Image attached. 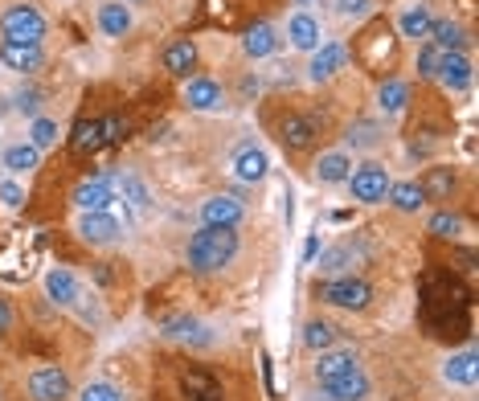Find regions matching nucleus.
Instances as JSON below:
<instances>
[{"mask_svg": "<svg viewBox=\"0 0 479 401\" xmlns=\"http://www.w3.org/2000/svg\"><path fill=\"white\" fill-rule=\"evenodd\" d=\"M184 258H189V267L197 275H213V270L230 267L234 258H238V234L234 229H218V226H201L189 238Z\"/></svg>", "mask_w": 479, "mask_h": 401, "instance_id": "nucleus-1", "label": "nucleus"}, {"mask_svg": "<svg viewBox=\"0 0 479 401\" xmlns=\"http://www.w3.org/2000/svg\"><path fill=\"white\" fill-rule=\"evenodd\" d=\"M0 33L9 41H33V46H41V38H46V17H41L38 4H9V9L0 13Z\"/></svg>", "mask_w": 479, "mask_h": 401, "instance_id": "nucleus-2", "label": "nucleus"}, {"mask_svg": "<svg viewBox=\"0 0 479 401\" xmlns=\"http://www.w3.org/2000/svg\"><path fill=\"white\" fill-rule=\"evenodd\" d=\"M316 295L332 307H345V311H364V307L373 303V286L364 283V278L345 275V278H332V283H320Z\"/></svg>", "mask_w": 479, "mask_h": 401, "instance_id": "nucleus-3", "label": "nucleus"}, {"mask_svg": "<svg viewBox=\"0 0 479 401\" xmlns=\"http://www.w3.org/2000/svg\"><path fill=\"white\" fill-rule=\"evenodd\" d=\"M74 385H70V372L58 364H41L30 372V397L33 401H70Z\"/></svg>", "mask_w": 479, "mask_h": 401, "instance_id": "nucleus-4", "label": "nucleus"}, {"mask_svg": "<svg viewBox=\"0 0 479 401\" xmlns=\"http://www.w3.org/2000/svg\"><path fill=\"white\" fill-rule=\"evenodd\" d=\"M389 172L381 168V164H361L356 172H348V189H353V197L361 200V205H377V200H385V192H389Z\"/></svg>", "mask_w": 479, "mask_h": 401, "instance_id": "nucleus-5", "label": "nucleus"}, {"mask_svg": "<svg viewBox=\"0 0 479 401\" xmlns=\"http://www.w3.org/2000/svg\"><path fill=\"white\" fill-rule=\"evenodd\" d=\"M320 135V119L316 115H304V111H287L283 119H278V140L287 143L291 152H304V148H312Z\"/></svg>", "mask_w": 479, "mask_h": 401, "instance_id": "nucleus-6", "label": "nucleus"}, {"mask_svg": "<svg viewBox=\"0 0 479 401\" xmlns=\"http://www.w3.org/2000/svg\"><path fill=\"white\" fill-rule=\"evenodd\" d=\"M124 234V226L115 221V213H82L78 218V238L87 246H111Z\"/></svg>", "mask_w": 479, "mask_h": 401, "instance_id": "nucleus-7", "label": "nucleus"}, {"mask_svg": "<svg viewBox=\"0 0 479 401\" xmlns=\"http://www.w3.org/2000/svg\"><path fill=\"white\" fill-rule=\"evenodd\" d=\"M434 78H439L447 90H455V95H459V90H467V86H471V57L463 54V49H442Z\"/></svg>", "mask_w": 479, "mask_h": 401, "instance_id": "nucleus-8", "label": "nucleus"}, {"mask_svg": "<svg viewBox=\"0 0 479 401\" xmlns=\"http://www.w3.org/2000/svg\"><path fill=\"white\" fill-rule=\"evenodd\" d=\"M0 62L9 70H17V74H38L41 62H46V54H41V46H33V41H0Z\"/></svg>", "mask_w": 479, "mask_h": 401, "instance_id": "nucleus-9", "label": "nucleus"}, {"mask_svg": "<svg viewBox=\"0 0 479 401\" xmlns=\"http://www.w3.org/2000/svg\"><path fill=\"white\" fill-rule=\"evenodd\" d=\"M345 46L340 41H320V49H312V62H307V78L312 82H328L345 70Z\"/></svg>", "mask_w": 479, "mask_h": 401, "instance_id": "nucleus-10", "label": "nucleus"}, {"mask_svg": "<svg viewBox=\"0 0 479 401\" xmlns=\"http://www.w3.org/2000/svg\"><path fill=\"white\" fill-rule=\"evenodd\" d=\"M242 218H246V209H242V200L230 197V192H218V197H210V200L201 205V221H205V226L238 229Z\"/></svg>", "mask_w": 479, "mask_h": 401, "instance_id": "nucleus-11", "label": "nucleus"}, {"mask_svg": "<svg viewBox=\"0 0 479 401\" xmlns=\"http://www.w3.org/2000/svg\"><path fill=\"white\" fill-rule=\"evenodd\" d=\"M74 205L82 213H111V205H115V189H111V181H103V176L82 181L74 189Z\"/></svg>", "mask_w": 479, "mask_h": 401, "instance_id": "nucleus-12", "label": "nucleus"}, {"mask_svg": "<svg viewBox=\"0 0 479 401\" xmlns=\"http://www.w3.org/2000/svg\"><path fill=\"white\" fill-rule=\"evenodd\" d=\"M184 103H189V111H218L226 103V90L213 78H189L184 82Z\"/></svg>", "mask_w": 479, "mask_h": 401, "instance_id": "nucleus-13", "label": "nucleus"}, {"mask_svg": "<svg viewBox=\"0 0 479 401\" xmlns=\"http://www.w3.org/2000/svg\"><path fill=\"white\" fill-rule=\"evenodd\" d=\"M356 364H361V361H356L353 348H328V353H320V361H316V381H320V389H324L328 381H336V377L353 372Z\"/></svg>", "mask_w": 479, "mask_h": 401, "instance_id": "nucleus-14", "label": "nucleus"}, {"mask_svg": "<svg viewBox=\"0 0 479 401\" xmlns=\"http://www.w3.org/2000/svg\"><path fill=\"white\" fill-rule=\"evenodd\" d=\"M267 172H270V160H267V152H262V148L246 143V148H238V152H234V176H238V181L259 184Z\"/></svg>", "mask_w": 479, "mask_h": 401, "instance_id": "nucleus-15", "label": "nucleus"}, {"mask_svg": "<svg viewBox=\"0 0 479 401\" xmlns=\"http://www.w3.org/2000/svg\"><path fill=\"white\" fill-rule=\"evenodd\" d=\"M181 393H184V401H221L226 397V393H221V381L210 377L205 369L181 372Z\"/></svg>", "mask_w": 479, "mask_h": 401, "instance_id": "nucleus-16", "label": "nucleus"}, {"mask_svg": "<svg viewBox=\"0 0 479 401\" xmlns=\"http://www.w3.org/2000/svg\"><path fill=\"white\" fill-rule=\"evenodd\" d=\"M287 38H291V46L304 49V54L320 49V38H324V29H320V17H312V13H295V17L287 21Z\"/></svg>", "mask_w": 479, "mask_h": 401, "instance_id": "nucleus-17", "label": "nucleus"}, {"mask_svg": "<svg viewBox=\"0 0 479 401\" xmlns=\"http://www.w3.org/2000/svg\"><path fill=\"white\" fill-rule=\"evenodd\" d=\"M324 393H328L332 401H364V397H369V377H364V369L356 364L353 372H345V377L328 381Z\"/></svg>", "mask_w": 479, "mask_h": 401, "instance_id": "nucleus-18", "label": "nucleus"}, {"mask_svg": "<svg viewBox=\"0 0 479 401\" xmlns=\"http://www.w3.org/2000/svg\"><path fill=\"white\" fill-rule=\"evenodd\" d=\"M46 295L54 299L58 307H74L78 299H82V286H78V278L70 275V270L54 267V270L46 275Z\"/></svg>", "mask_w": 479, "mask_h": 401, "instance_id": "nucleus-19", "label": "nucleus"}, {"mask_svg": "<svg viewBox=\"0 0 479 401\" xmlns=\"http://www.w3.org/2000/svg\"><path fill=\"white\" fill-rule=\"evenodd\" d=\"M164 70L176 78H189V70H197V46H192L189 38L168 41V49H164Z\"/></svg>", "mask_w": 479, "mask_h": 401, "instance_id": "nucleus-20", "label": "nucleus"}, {"mask_svg": "<svg viewBox=\"0 0 479 401\" xmlns=\"http://www.w3.org/2000/svg\"><path fill=\"white\" fill-rule=\"evenodd\" d=\"M98 29H103L107 38H124L127 29H132V9H127L124 0H107V4H98Z\"/></svg>", "mask_w": 479, "mask_h": 401, "instance_id": "nucleus-21", "label": "nucleus"}, {"mask_svg": "<svg viewBox=\"0 0 479 401\" xmlns=\"http://www.w3.org/2000/svg\"><path fill=\"white\" fill-rule=\"evenodd\" d=\"M353 172V156L348 152H324L316 160V181L320 184H345Z\"/></svg>", "mask_w": 479, "mask_h": 401, "instance_id": "nucleus-22", "label": "nucleus"}, {"mask_svg": "<svg viewBox=\"0 0 479 401\" xmlns=\"http://www.w3.org/2000/svg\"><path fill=\"white\" fill-rule=\"evenodd\" d=\"M385 197L393 200V209L398 213H418L422 205H426V189H422L418 181H398V184H389V192H385Z\"/></svg>", "mask_w": 479, "mask_h": 401, "instance_id": "nucleus-23", "label": "nucleus"}, {"mask_svg": "<svg viewBox=\"0 0 479 401\" xmlns=\"http://www.w3.org/2000/svg\"><path fill=\"white\" fill-rule=\"evenodd\" d=\"M431 25H434V17H431V4H410V9L398 17V29H402V38H410V41H418V38H431Z\"/></svg>", "mask_w": 479, "mask_h": 401, "instance_id": "nucleus-24", "label": "nucleus"}, {"mask_svg": "<svg viewBox=\"0 0 479 401\" xmlns=\"http://www.w3.org/2000/svg\"><path fill=\"white\" fill-rule=\"evenodd\" d=\"M475 377H479V369H475V353H471V348L447 356V364H442V381H450V385H475Z\"/></svg>", "mask_w": 479, "mask_h": 401, "instance_id": "nucleus-25", "label": "nucleus"}, {"mask_svg": "<svg viewBox=\"0 0 479 401\" xmlns=\"http://www.w3.org/2000/svg\"><path fill=\"white\" fill-rule=\"evenodd\" d=\"M275 46H278L275 25H254L246 38H242V49H246V57H270V54H275Z\"/></svg>", "mask_w": 479, "mask_h": 401, "instance_id": "nucleus-26", "label": "nucleus"}, {"mask_svg": "<svg viewBox=\"0 0 479 401\" xmlns=\"http://www.w3.org/2000/svg\"><path fill=\"white\" fill-rule=\"evenodd\" d=\"M164 336H173V340H192V344H210V328L201 324V320H189V315H181V320H168L164 324Z\"/></svg>", "mask_w": 479, "mask_h": 401, "instance_id": "nucleus-27", "label": "nucleus"}, {"mask_svg": "<svg viewBox=\"0 0 479 401\" xmlns=\"http://www.w3.org/2000/svg\"><path fill=\"white\" fill-rule=\"evenodd\" d=\"M377 103H381V111H385V115L406 111V103H410V86L398 82V78H389V82L377 86Z\"/></svg>", "mask_w": 479, "mask_h": 401, "instance_id": "nucleus-28", "label": "nucleus"}, {"mask_svg": "<svg viewBox=\"0 0 479 401\" xmlns=\"http://www.w3.org/2000/svg\"><path fill=\"white\" fill-rule=\"evenodd\" d=\"M304 344L312 348V353H328L336 344V328L328 324V320H307V328H304Z\"/></svg>", "mask_w": 479, "mask_h": 401, "instance_id": "nucleus-29", "label": "nucleus"}, {"mask_svg": "<svg viewBox=\"0 0 479 401\" xmlns=\"http://www.w3.org/2000/svg\"><path fill=\"white\" fill-rule=\"evenodd\" d=\"M41 164V152L33 143H13L9 152H4V168L9 172H33Z\"/></svg>", "mask_w": 479, "mask_h": 401, "instance_id": "nucleus-30", "label": "nucleus"}, {"mask_svg": "<svg viewBox=\"0 0 479 401\" xmlns=\"http://www.w3.org/2000/svg\"><path fill=\"white\" fill-rule=\"evenodd\" d=\"M119 192H124V200L132 205V209H148V205H152L148 184L140 181V176H132V172H119Z\"/></svg>", "mask_w": 479, "mask_h": 401, "instance_id": "nucleus-31", "label": "nucleus"}, {"mask_svg": "<svg viewBox=\"0 0 479 401\" xmlns=\"http://www.w3.org/2000/svg\"><path fill=\"white\" fill-rule=\"evenodd\" d=\"M103 148V124L98 119H90V124H78L74 132V152L87 156V152H98Z\"/></svg>", "mask_w": 479, "mask_h": 401, "instance_id": "nucleus-32", "label": "nucleus"}, {"mask_svg": "<svg viewBox=\"0 0 479 401\" xmlns=\"http://www.w3.org/2000/svg\"><path fill=\"white\" fill-rule=\"evenodd\" d=\"M431 41L439 49H463V41H467V38H463V29L455 25V21H434V25H431Z\"/></svg>", "mask_w": 479, "mask_h": 401, "instance_id": "nucleus-33", "label": "nucleus"}, {"mask_svg": "<svg viewBox=\"0 0 479 401\" xmlns=\"http://www.w3.org/2000/svg\"><path fill=\"white\" fill-rule=\"evenodd\" d=\"M431 234H434V238H459V234H463V218H459V213H450V209L434 213V218H431Z\"/></svg>", "mask_w": 479, "mask_h": 401, "instance_id": "nucleus-34", "label": "nucleus"}, {"mask_svg": "<svg viewBox=\"0 0 479 401\" xmlns=\"http://www.w3.org/2000/svg\"><path fill=\"white\" fill-rule=\"evenodd\" d=\"M422 189H426V197H450V189H455V176H447L442 168H431L426 172V181H422Z\"/></svg>", "mask_w": 479, "mask_h": 401, "instance_id": "nucleus-35", "label": "nucleus"}, {"mask_svg": "<svg viewBox=\"0 0 479 401\" xmlns=\"http://www.w3.org/2000/svg\"><path fill=\"white\" fill-rule=\"evenodd\" d=\"M54 140H58V124H54V119H41V115H38V119H33V132H30V143L41 152V148H49Z\"/></svg>", "mask_w": 479, "mask_h": 401, "instance_id": "nucleus-36", "label": "nucleus"}, {"mask_svg": "<svg viewBox=\"0 0 479 401\" xmlns=\"http://www.w3.org/2000/svg\"><path fill=\"white\" fill-rule=\"evenodd\" d=\"M78 401H124V389H115V385H107V381H90Z\"/></svg>", "mask_w": 479, "mask_h": 401, "instance_id": "nucleus-37", "label": "nucleus"}, {"mask_svg": "<svg viewBox=\"0 0 479 401\" xmlns=\"http://www.w3.org/2000/svg\"><path fill=\"white\" fill-rule=\"evenodd\" d=\"M439 57H442V49L434 46V41H426V46H422V54H418V74L422 78H434V70H439Z\"/></svg>", "mask_w": 479, "mask_h": 401, "instance_id": "nucleus-38", "label": "nucleus"}, {"mask_svg": "<svg viewBox=\"0 0 479 401\" xmlns=\"http://www.w3.org/2000/svg\"><path fill=\"white\" fill-rule=\"evenodd\" d=\"M348 143H353V148H369V143H377V127L373 124L348 127Z\"/></svg>", "mask_w": 479, "mask_h": 401, "instance_id": "nucleus-39", "label": "nucleus"}, {"mask_svg": "<svg viewBox=\"0 0 479 401\" xmlns=\"http://www.w3.org/2000/svg\"><path fill=\"white\" fill-rule=\"evenodd\" d=\"M0 200L9 205V209H21L25 205V189L17 181H0Z\"/></svg>", "mask_w": 479, "mask_h": 401, "instance_id": "nucleus-40", "label": "nucleus"}, {"mask_svg": "<svg viewBox=\"0 0 479 401\" xmlns=\"http://www.w3.org/2000/svg\"><path fill=\"white\" fill-rule=\"evenodd\" d=\"M98 124H103V143L124 140V119H119V115H107V119H98Z\"/></svg>", "mask_w": 479, "mask_h": 401, "instance_id": "nucleus-41", "label": "nucleus"}, {"mask_svg": "<svg viewBox=\"0 0 479 401\" xmlns=\"http://www.w3.org/2000/svg\"><path fill=\"white\" fill-rule=\"evenodd\" d=\"M38 107H41L38 90H21V95H17V111L21 115H33V119H38Z\"/></svg>", "mask_w": 479, "mask_h": 401, "instance_id": "nucleus-42", "label": "nucleus"}, {"mask_svg": "<svg viewBox=\"0 0 479 401\" xmlns=\"http://www.w3.org/2000/svg\"><path fill=\"white\" fill-rule=\"evenodd\" d=\"M336 13H340V17H364V13H369V0H336Z\"/></svg>", "mask_w": 479, "mask_h": 401, "instance_id": "nucleus-43", "label": "nucleus"}, {"mask_svg": "<svg viewBox=\"0 0 479 401\" xmlns=\"http://www.w3.org/2000/svg\"><path fill=\"white\" fill-rule=\"evenodd\" d=\"M13 328V307H9V299H0V332H9Z\"/></svg>", "mask_w": 479, "mask_h": 401, "instance_id": "nucleus-44", "label": "nucleus"}, {"mask_svg": "<svg viewBox=\"0 0 479 401\" xmlns=\"http://www.w3.org/2000/svg\"><path fill=\"white\" fill-rule=\"evenodd\" d=\"M320 254V238H312V242H307V246H304V262H312V258H316Z\"/></svg>", "mask_w": 479, "mask_h": 401, "instance_id": "nucleus-45", "label": "nucleus"}, {"mask_svg": "<svg viewBox=\"0 0 479 401\" xmlns=\"http://www.w3.org/2000/svg\"><path fill=\"white\" fill-rule=\"evenodd\" d=\"M124 4H144V0H124Z\"/></svg>", "mask_w": 479, "mask_h": 401, "instance_id": "nucleus-46", "label": "nucleus"}]
</instances>
